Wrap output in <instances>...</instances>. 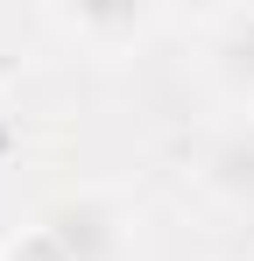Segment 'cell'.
Returning <instances> with one entry per match:
<instances>
[{
	"label": "cell",
	"mask_w": 254,
	"mask_h": 261,
	"mask_svg": "<svg viewBox=\"0 0 254 261\" xmlns=\"http://www.w3.org/2000/svg\"><path fill=\"white\" fill-rule=\"evenodd\" d=\"M36 226L49 233V247L64 261H120L127 254V212L99 191H71V198L42 205Z\"/></svg>",
	"instance_id": "obj_1"
},
{
	"label": "cell",
	"mask_w": 254,
	"mask_h": 261,
	"mask_svg": "<svg viewBox=\"0 0 254 261\" xmlns=\"http://www.w3.org/2000/svg\"><path fill=\"white\" fill-rule=\"evenodd\" d=\"M191 176H198V191H205L212 205L254 212V113L212 127L205 141H198V155H191Z\"/></svg>",
	"instance_id": "obj_2"
},
{
	"label": "cell",
	"mask_w": 254,
	"mask_h": 261,
	"mask_svg": "<svg viewBox=\"0 0 254 261\" xmlns=\"http://www.w3.org/2000/svg\"><path fill=\"white\" fill-rule=\"evenodd\" d=\"M198 49H205V78L240 113H254V7H219L198 21Z\"/></svg>",
	"instance_id": "obj_3"
},
{
	"label": "cell",
	"mask_w": 254,
	"mask_h": 261,
	"mask_svg": "<svg viewBox=\"0 0 254 261\" xmlns=\"http://www.w3.org/2000/svg\"><path fill=\"white\" fill-rule=\"evenodd\" d=\"M42 21H49L57 36L85 43L92 57H127L134 43H148V36L163 29L156 7H49Z\"/></svg>",
	"instance_id": "obj_4"
}]
</instances>
